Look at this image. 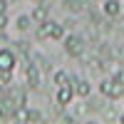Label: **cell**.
Listing matches in <instances>:
<instances>
[{"label": "cell", "instance_id": "30bf717a", "mask_svg": "<svg viewBox=\"0 0 124 124\" xmlns=\"http://www.w3.org/2000/svg\"><path fill=\"white\" fill-rule=\"evenodd\" d=\"M15 27L20 30V32L30 30V27H32V17H30V15H20V17H17V23H15Z\"/></svg>", "mask_w": 124, "mask_h": 124}, {"label": "cell", "instance_id": "ba28073f", "mask_svg": "<svg viewBox=\"0 0 124 124\" xmlns=\"http://www.w3.org/2000/svg\"><path fill=\"white\" fill-rule=\"evenodd\" d=\"M72 89H75L77 97H89V94H92V87H89L87 79H77V82H72Z\"/></svg>", "mask_w": 124, "mask_h": 124}, {"label": "cell", "instance_id": "3957f363", "mask_svg": "<svg viewBox=\"0 0 124 124\" xmlns=\"http://www.w3.org/2000/svg\"><path fill=\"white\" fill-rule=\"evenodd\" d=\"M99 92L104 97H109V99H117V97H124V85H117V82H112V79H104V82H99Z\"/></svg>", "mask_w": 124, "mask_h": 124}, {"label": "cell", "instance_id": "5bb4252c", "mask_svg": "<svg viewBox=\"0 0 124 124\" xmlns=\"http://www.w3.org/2000/svg\"><path fill=\"white\" fill-rule=\"evenodd\" d=\"M5 27H8V15H5V13H0V32H3Z\"/></svg>", "mask_w": 124, "mask_h": 124}, {"label": "cell", "instance_id": "277c9868", "mask_svg": "<svg viewBox=\"0 0 124 124\" xmlns=\"http://www.w3.org/2000/svg\"><path fill=\"white\" fill-rule=\"evenodd\" d=\"M15 62L17 55L8 47H0V72H15Z\"/></svg>", "mask_w": 124, "mask_h": 124}, {"label": "cell", "instance_id": "4fadbf2b", "mask_svg": "<svg viewBox=\"0 0 124 124\" xmlns=\"http://www.w3.org/2000/svg\"><path fill=\"white\" fill-rule=\"evenodd\" d=\"M40 119H42V114H40V112H35V109H27L25 122H40Z\"/></svg>", "mask_w": 124, "mask_h": 124}, {"label": "cell", "instance_id": "7a4b0ae2", "mask_svg": "<svg viewBox=\"0 0 124 124\" xmlns=\"http://www.w3.org/2000/svg\"><path fill=\"white\" fill-rule=\"evenodd\" d=\"M65 52L70 57H82V52H85V40L79 35H67L65 37Z\"/></svg>", "mask_w": 124, "mask_h": 124}, {"label": "cell", "instance_id": "9a60e30c", "mask_svg": "<svg viewBox=\"0 0 124 124\" xmlns=\"http://www.w3.org/2000/svg\"><path fill=\"white\" fill-rule=\"evenodd\" d=\"M8 10V0H0V13H5Z\"/></svg>", "mask_w": 124, "mask_h": 124}, {"label": "cell", "instance_id": "7c38bea8", "mask_svg": "<svg viewBox=\"0 0 124 124\" xmlns=\"http://www.w3.org/2000/svg\"><path fill=\"white\" fill-rule=\"evenodd\" d=\"M67 82H70V75H67L65 70H57L55 72V85L60 87V85H67Z\"/></svg>", "mask_w": 124, "mask_h": 124}, {"label": "cell", "instance_id": "8992f818", "mask_svg": "<svg viewBox=\"0 0 124 124\" xmlns=\"http://www.w3.org/2000/svg\"><path fill=\"white\" fill-rule=\"evenodd\" d=\"M25 72H27V87L30 89H37L40 87V70H37V65L30 62V65L25 67Z\"/></svg>", "mask_w": 124, "mask_h": 124}, {"label": "cell", "instance_id": "5b68a950", "mask_svg": "<svg viewBox=\"0 0 124 124\" xmlns=\"http://www.w3.org/2000/svg\"><path fill=\"white\" fill-rule=\"evenodd\" d=\"M72 97H75V89H72V82H67V85H60L57 87V104L60 107H65V104H70L72 102Z\"/></svg>", "mask_w": 124, "mask_h": 124}, {"label": "cell", "instance_id": "e0dca14e", "mask_svg": "<svg viewBox=\"0 0 124 124\" xmlns=\"http://www.w3.org/2000/svg\"><path fill=\"white\" fill-rule=\"evenodd\" d=\"M0 42H3V37H0Z\"/></svg>", "mask_w": 124, "mask_h": 124}, {"label": "cell", "instance_id": "8fae6325", "mask_svg": "<svg viewBox=\"0 0 124 124\" xmlns=\"http://www.w3.org/2000/svg\"><path fill=\"white\" fill-rule=\"evenodd\" d=\"M65 8L70 10V13H82V10H85V3H82V0H65Z\"/></svg>", "mask_w": 124, "mask_h": 124}, {"label": "cell", "instance_id": "2e32d148", "mask_svg": "<svg viewBox=\"0 0 124 124\" xmlns=\"http://www.w3.org/2000/svg\"><path fill=\"white\" fill-rule=\"evenodd\" d=\"M122 122H124V114H122Z\"/></svg>", "mask_w": 124, "mask_h": 124}, {"label": "cell", "instance_id": "9c48e42d", "mask_svg": "<svg viewBox=\"0 0 124 124\" xmlns=\"http://www.w3.org/2000/svg\"><path fill=\"white\" fill-rule=\"evenodd\" d=\"M119 10H122L119 0H107V3H104V15H109V17H117Z\"/></svg>", "mask_w": 124, "mask_h": 124}, {"label": "cell", "instance_id": "6da1fadb", "mask_svg": "<svg viewBox=\"0 0 124 124\" xmlns=\"http://www.w3.org/2000/svg\"><path fill=\"white\" fill-rule=\"evenodd\" d=\"M37 35L40 37H50V40H62V37H65V25L52 23V20L47 17L45 23L37 25Z\"/></svg>", "mask_w": 124, "mask_h": 124}, {"label": "cell", "instance_id": "52a82bcc", "mask_svg": "<svg viewBox=\"0 0 124 124\" xmlns=\"http://www.w3.org/2000/svg\"><path fill=\"white\" fill-rule=\"evenodd\" d=\"M32 25H40V23H45V20L50 17V5H45V3H40V5H35V10H32Z\"/></svg>", "mask_w": 124, "mask_h": 124}]
</instances>
